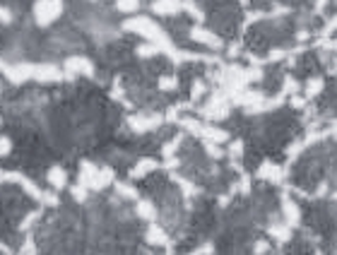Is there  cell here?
<instances>
[{
	"label": "cell",
	"instance_id": "d6a6232c",
	"mask_svg": "<svg viewBox=\"0 0 337 255\" xmlns=\"http://www.w3.org/2000/svg\"><path fill=\"white\" fill-rule=\"evenodd\" d=\"M0 123H2V118H0Z\"/></svg>",
	"mask_w": 337,
	"mask_h": 255
},
{
	"label": "cell",
	"instance_id": "d4e9b609",
	"mask_svg": "<svg viewBox=\"0 0 337 255\" xmlns=\"http://www.w3.org/2000/svg\"><path fill=\"white\" fill-rule=\"evenodd\" d=\"M41 202H43L46 207H58V205H60V200H58L55 193H41Z\"/></svg>",
	"mask_w": 337,
	"mask_h": 255
},
{
	"label": "cell",
	"instance_id": "ac0fdd59",
	"mask_svg": "<svg viewBox=\"0 0 337 255\" xmlns=\"http://www.w3.org/2000/svg\"><path fill=\"white\" fill-rule=\"evenodd\" d=\"M140 7V0H116V10L123 14H133Z\"/></svg>",
	"mask_w": 337,
	"mask_h": 255
},
{
	"label": "cell",
	"instance_id": "ba28073f",
	"mask_svg": "<svg viewBox=\"0 0 337 255\" xmlns=\"http://www.w3.org/2000/svg\"><path fill=\"white\" fill-rule=\"evenodd\" d=\"M31 80L58 82V80H63V72L53 65H31Z\"/></svg>",
	"mask_w": 337,
	"mask_h": 255
},
{
	"label": "cell",
	"instance_id": "277c9868",
	"mask_svg": "<svg viewBox=\"0 0 337 255\" xmlns=\"http://www.w3.org/2000/svg\"><path fill=\"white\" fill-rule=\"evenodd\" d=\"M128 125H130L133 133H147V130H157L162 125V118L157 113H152V116H130Z\"/></svg>",
	"mask_w": 337,
	"mask_h": 255
},
{
	"label": "cell",
	"instance_id": "cb8c5ba5",
	"mask_svg": "<svg viewBox=\"0 0 337 255\" xmlns=\"http://www.w3.org/2000/svg\"><path fill=\"white\" fill-rule=\"evenodd\" d=\"M178 145H181V135H178V137H174L171 142H166V145H164L162 154H164V157H174V152H176V147H178Z\"/></svg>",
	"mask_w": 337,
	"mask_h": 255
},
{
	"label": "cell",
	"instance_id": "6da1fadb",
	"mask_svg": "<svg viewBox=\"0 0 337 255\" xmlns=\"http://www.w3.org/2000/svg\"><path fill=\"white\" fill-rule=\"evenodd\" d=\"M123 29H125V31H133V34H140V36H145L149 43H157V46L164 48V51H171V39H169V34H166L157 22H152L149 17H142V14L130 17V19H125Z\"/></svg>",
	"mask_w": 337,
	"mask_h": 255
},
{
	"label": "cell",
	"instance_id": "52a82bcc",
	"mask_svg": "<svg viewBox=\"0 0 337 255\" xmlns=\"http://www.w3.org/2000/svg\"><path fill=\"white\" fill-rule=\"evenodd\" d=\"M256 176L260 178V181H272V183H282L284 169H282V166H277V164H272V161H265V164H260V166H258Z\"/></svg>",
	"mask_w": 337,
	"mask_h": 255
},
{
	"label": "cell",
	"instance_id": "7402d4cb",
	"mask_svg": "<svg viewBox=\"0 0 337 255\" xmlns=\"http://www.w3.org/2000/svg\"><path fill=\"white\" fill-rule=\"evenodd\" d=\"M159 51V46L157 43H145V46H140L137 48V55H142V58H152V55H157Z\"/></svg>",
	"mask_w": 337,
	"mask_h": 255
},
{
	"label": "cell",
	"instance_id": "7a4b0ae2",
	"mask_svg": "<svg viewBox=\"0 0 337 255\" xmlns=\"http://www.w3.org/2000/svg\"><path fill=\"white\" fill-rule=\"evenodd\" d=\"M63 12V0H36L34 2V22L39 27H48Z\"/></svg>",
	"mask_w": 337,
	"mask_h": 255
},
{
	"label": "cell",
	"instance_id": "e0dca14e",
	"mask_svg": "<svg viewBox=\"0 0 337 255\" xmlns=\"http://www.w3.org/2000/svg\"><path fill=\"white\" fill-rule=\"evenodd\" d=\"M157 87H159L162 92H176V89H178V77H176V75H162L159 82H157Z\"/></svg>",
	"mask_w": 337,
	"mask_h": 255
},
{
	"label": "cell",
	"instance_id": "9c48e42d",
	"mask_svg": "<svg viewBox=\"0 0 337 255\" xmlns=\"http://www.w3.org/2000/svg\"><path fill=\"white\" fill-rule=\"evenodd\" d=\"M181 7H183L181 0H154L152 2V12L159 17H174L181 12Z\"/></svg>",
	"mask_w": 337,
	"mask_h": 255
},
{
	"label": "cell",
	"instance_id": "9a60e30c",
	"mask_svg": "<svg viewBox=\"0 0 337 255\" xmlns=\"http://www.w3.org/2000/svg\"><path fill=\"white\" fill-rule=\"evenodd\" d=\"M135 210H137V217H142V219H147V222H154V219H157V207H154V202L140 200Z\"/></svg>",
	"mask_w": 337,
	"mask_h": 255
},
{
	"label": "cell",
	"instance_id": "f546056e",
	"mask_svg": "<svg viewBox=\"0 0 337 255\" xmlns=\"http://www.w3.org/2000/svg\"><path fill=\"white\" fill-rule=\"evenodd\" d=\"M292 106L297 108V111H301V108H306V99L299 94H292Z\"/></svg>",
	"mask_w": 337,
	"mask_h": 255
},
{
	"label": "cell",
	"instance_id": "f1b7e54d",
	"mask_svg": "<svg viewBox=\"0 0 337 255\" xmlns=\"http://www.w3.org/2000/svg\"><path fill=\"white\" fill-rule=\"evenodd\" d=\"M12 152V140L10 137H0V157H7Z\"/></svg>",
	"mask_w": 337,
	"mask_h": 255
},
{
	"label": "cell",
	"instance_id": "ffe728a7",
	"mask_svg": "<svg viewBox=\"0 0 337 255\" xmlns=\"http://www.w3.org/2000/svg\"><path fill=\"white\" fill-rule=\"evenodd\" d=\"M183 7L188 10V14L195 19V22H202V19H205V12H202V10L195 5V2H193V0H186V5H183Z\"/></svg>",
	"mask_w": 337,
	"mask_h": 255
},
{
	"label": "cell",
	"instance_id": "44dd1931",
	"mask_svg": "<svg viewBox=\"0 0 337 255\" xmlns=\"http://www.w3.org/2000/svg\"><path fill=\"white\" fill-rule=\"evenodd\" d=\"M205 154H210L212 159H219V157H224V149H219V142H205Z\"/></svg>",
	"mask_w": 337,
	"mask_h": 255
},
{
	"label": "cell",
	"instance_id": "4316f807",
	"mask_svg": "<svg viewBox=\"0 0 337 255\" xmlns=\"http://www.w3.org/2000/svg\"><path fill=\"white\" fill-rule=\"evenodd\" d=\"M243 152H246V149H243V140H234V142L229 145L231 157H243Z\"/></svg>",
	"mask_w": 337,
	"mask_h": 255
},
{
	"label": "cell",
	"instance_id": "4fadbf2b",
	"mask_svg": "<svg viewBox=\"0 0 337 255\" xmlns=\"http://www.w3.org/2000/svg\"><path fill=\"white\" fill-rule=\"evenodd\" d=\"M268 234L272 239H277V243L292 241V229H289V224H287V227H284V224H272V227L268 229Z\"/></svg>",
	"mask_w": 337,
	"mask_h": 255
},
{
	"label": "cell",
	"instance_id": "7c38bea8",
	"mask_svg": "<svg viewBox=\"0 0 337 255\" xmlns=\"http://www.w3.org/2000/svg\"><path fill=\"white\" fill-rule=\"evenodd\" d=\"M46 181H48V183H51V188H55V190L65 188L67 186L65 169H63V166H51V169H48V174H46Z\"/></svg>",
	"mask_w": 337,
	"mask_h": 255
},
{
	"label": "cell",
	"instance_id": "8992f818",
	"mask_svg": "<svg viewBox=\"0 0 337 255\" xmlns=\"http://www.w3.org/2000/svg\"><path fill=\"white\" fill-rule=\"evenodd\" d=\"M190 39L202 43V46H210V48H222L224 46V41L217 36L215 31H210V29L205 27H193L190 29Z\"/></svg>",
	"mask_w": 337,
	"mask_h": 255
},
{
	"label": "cell",
	"instance_id": "5b68a950",
	"mask_svg": "<svg viewBox=\"0 0 337 255\" xmlns=\"http://www.w3.org/2000/svg\"><path fill=\"white\" fill-rule=\"evenodd\" d=\"M65 70H67V77L70 75H75V72H82V75H94V63L89 60V58H84V55H72V58H67L65 60Z\"/></svg>",
	"mask_w": 337,
	"mask_h": 255
},
{
	"label": "cell",
	"instance_id": "4dcf8cb0",
	"mask_svg": "<svg viewBox=\"0 0 337 255\" xmlns=\"http://www.w3.org/2000/svg\"><path fill=\"white\" fill-rule=\"evenodd\" d=\"M215 248L212 246H200V248H195V253H212Z\"/></svg>",
	"mask_w": 337,
	"mask_h": 255
},
{
	"label": "cell",
	"instance_id": "603a6c76",
	"mask_svg": "<svg viewBox=\"0 0 337 255\" xmlns=\"http://www.w3.org/2000/svg\"><path fill=\"white\" fill-rule=\"evenodd\" d=\"M205 92H207L205 82H202V80H195V82H193V89H190V99H200Z\"/></svg>",
	"mask_w": 337,
	"mask_h": 255
},
{
	"label": "cell",
	"instance_id": "484cf974",
	"mask_svg": "<svg viewBox=\"0 0 337 255\" xmlns=\"http://www.w3.org/2000/svg\"><path fill=\"white\" fill-rule=\"evenodd\" d=\"M14 22V12L10 7H0V24H12Z\"/></svg>",
	"mask_w": 337,
	"mask_h": 255
},
{
	"label": "cell",
	"instance_id": "8fae6325",
	"mask_svg": "<svg viewBox=\"0 0 337 255\" xmlns=\"http://www.w3.org/2000/svg\"><path fill=\"white\" fill-rule=\"evenodd\" d=\"M157 166H159V164H157V159H149V157H145V159H140L133 169L128 171V176H130V178H142V176L152 174Z\"/></svg>",
	"mask_w": 337,
	"mask_h": 255
},
{
	"label": "cell",
	"instance_id": "30bf717a",
	"mask_svg": "<svg viewBox=\"0 0 337 255\" xmlns=\"http://www.w3.org/2000/svg\"><path fill=\"white\" fill-rule=\"evenodd\" d=\"M282 215H284V219H287V224L289 227H299L301 224V207H299L294 200H282Z\"/></svg>",
	"mask_w": 337,
	"mask_h": 255
},
{
	"label": "cell",
	"instance_id": "1f68e13d",
	"mask_svg": "<svg viewBox=\"0 0 337 255\" xmlns=\"http://www.w3.org/2000/svg\"><path fill=\"white\" fill-rule=\"evenodd\" d=\"M239 2H241V5H248V0H239Z\"/></svg>",
	"mask_w": 337,
	"mask_h": 255
},
{
	"label": "cell",
	"instance_id": "5bb4252c",
	"mask_svg": "<svg viewBox=\"0 0 337 255\" xmlns=\"http://www.w3.org/2000/svg\"><path fill=\"white\" fill-rule=\"evenodd\" d=\"M147 241L149 243H157V246H166L169 243V236H166V231L162 227H157V224H149L147 229Z\"/></svg>",
	"mask_w": 337,
	"mask_h": 255
},
{
	"label": "cell",
	"instance_id": "3957f363",
	"mask_svg": "<svg viewBox=\"0 0 337 255\" xmlns=\"http://www.w3.org/2000/svg\"><path fill=\"white\" fill-rule=\"evenodd\" d=\"M207 118H212V121H219V118H227V113H229V101H227V96L224 94H212V99L205 104V111H202Z\"/></svg>",
	"mask_w": 337,
	"mask_h": 255
},
{
	"label": "cell",
	"instance_id": "2e32d148",
	"mask_svg": "<svg viewBox=\"0 0 337 255\" xmlns=\"http://www.w3.org/2000/svg\"><path fill=\"white\" fill-rule=\"evenodd\" d=\"M304 89H306V96H318L325 89V80L323 77H311V80H306Z\"/></svg>",
	"mask_w": 337,
	"mask_h": 255
},
{
	"label": "cell",
	"instance_id": "83f0119b",
	"mask_svg": "<svg viewBox=\"0 0 337 255\" xmlns=\"http://www.w3.org/2000/svg\"><path fill=\"white\" fill-rule=\"evenodd\" d=\"M70 195H72L77 202H82L84 198H87V188H84L82 183H80V186H72V188H70Z\"/></svg>",
	"mask_w": 337,
	"mask_h": 255
},
{
	"label": "cell",
	"instance_id": "d6986e66",
	"mask_svg": "<svg viewBox=\"0 0 337 255\" xmlns=\"http://www.w3.org/2000/svg\"><path fill=\"white\" fill-rule=\"evenodd\" d=\"M116 193L125 198V200H135L137 198V188L135 186H128V183H116Z\"/></svg>",
	"mask_w": 337,
	"mask_h": 255
}]
</instances>
